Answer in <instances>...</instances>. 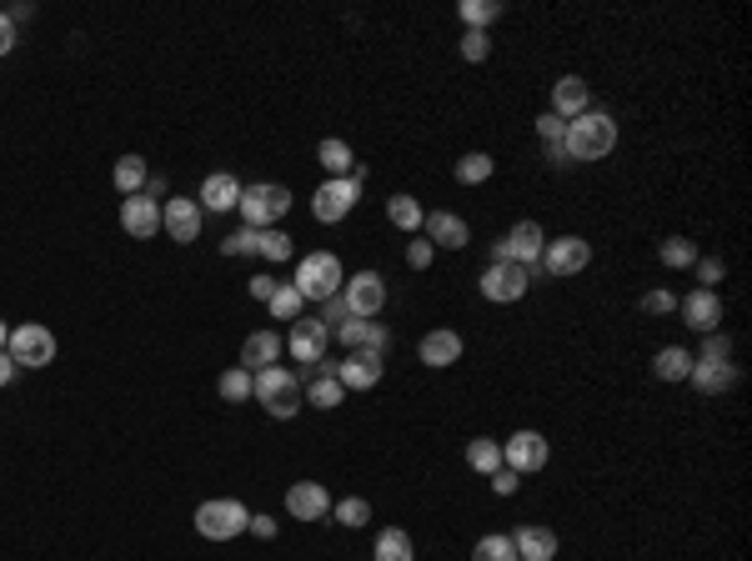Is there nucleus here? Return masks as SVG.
<instances>
[{
	"mask_svg": "<svg viewBox=\"0 0 752 561\" xmlns=\"http://www.w3.org/2000/svg\"><path fill=\"white\" fill-rule=\"evenodd\" d=\"M617 146V121L607 111H582L567 121V161H602Z\"/></svg>",
	"mask_w": 752,
	"mask_h": 561,
	"instance_id": "nucleus-1",
	"label": "nucleus"
},
{
	"mask_svg": "<svg viewBox=\"0 0 752 561\" xmlns=\"http://www.w3.org/2000/svg\"><path fill=\"white\" fill-rule=\"evenodd\" d=\"M251 396L271 411V416H296L301 406H306V391H301V376L296 371H281V366H266V371H256L251 376Z\"/></svg>",
	"mask_w": 752,
	"mask_h": 561,
	"instance_id": "nucleus-2",
	"label": "nucleus"
},
{
	"mask_svg": "<svg viewBox=\"0 0 752 561\" xmlns=\"http://www.w3.org/2000/svg\"><path fill=\"white\" fill-rule=\"evenodd\" d=\"M361 186H366V166H356V171H351V176H341V181H321V186H316V196H311V216H316L321 226H336V221L356 206Z\"/></svg>",
	"mask_w": 752,
	"mask_h": 561,
	"instance_id": "nucleus-3",
	"label": "nucleus"
},
{
	"mask_svg": "<svg viewBox=\"0 0 752 561\" xmlns=\"http://www.w3.org/2000/svg\"><path fill=\"white\" fill-rule=\"evenodd\" d=\"M341 261L331 256V251H316V256H306L301 266H296V291H301V301H331V296H341Z\"/></svg>",
	"mask_w": 752,
	"mask_h": 561,
	"instance_id": "nucleus-4",
	"label": "nucleus"
},
{
	"mask_svg": "<svg viewBox=\"0 0 752 561\" xmlns=\"http://www.w3.org/2000/svg\"><path fill=\"white\" fill-rule=\"evenodd\" d=\"M251 526V511L236 501V496H216V501H201L196 506V531L206 541H231Z\"/></svg>",
	"mask_w": 752,
	"mask_h": 561,
	"instance_id": "nucleus-5",
	"label": "nucleus"
},
{
	"mask_svg": "<svg viewBox=\"0 0 752 561\" xmlns=\"http://www.w3.org/2000/svg\"><path fill=\"white\" fill-rule=\"evenodd\" d=\"M241 221L251 226V231H266L271 221H281L286 211H291V191L286 186H266V181H256V186H241Z\"/></svg>",
	"mask_w": 752,
	"mask_h": 561,
	"instance_id": "nucleus-6",
	"label": "nucleus"
},
{
	"mask_svg": "<svg viewBox=\"0 0 752 561\" xmlns=\"http://www.w3.org/2000/svg\"><path fill=\"white\" fill-rule=\"evenodd\" d=\"M6 356H11L16 366H31V371H41V366H51V361H56V336H51L46 326H36V321H26V326H11Z\"/></svg>",
	"mask_w": 752,
	"mask_h": 561,
	"instance_id": "nucleus-7",
	"label": "nucleus"
},
{
	"mask_svg": "<svg viewBox=\"0 0 752 561\" xmlns=\"http://www.w3.org/2000/svg\"><path fill=\"white\" fill-rule=\"evenodd\" d=\"M341 306H346V316L371 321L376 311L387 306V281L376 276V271H356L351 281H341Z\"/></svg>",
	"mask_w": 752,
	"mask_h": 561,
	"instance_id": "nucleus-8",
	"label": "nucleus"
},
{
	"mask_svg": "<svg viewBox=\"0 0 752 561\" xmlns=\"http://www.w3.org/2000/svg\"><path fill=\"white\" fill-rule=\"evenodd\" d=\"M527 286H532V271H527V266H517V261H492V266L482 271V296H487V301H497V306L522 301V296H527Z\"/></svg>",
	"mask_w": 752,
	"mask_h": 561,
	"instance_id": "nucleus-9",
	"label": "nucleus"
},
{
	"mask_svg": "<svg viewBox=\"0 0 752 561\" xmlns=\"http://www.w3.org/2000/svg\"><path fill=\"white\" fill-rule=\"evenodd\" d=\"M547 276H577V271H587L592 266V246L582 241V236H562V241H547L542 246V261H537Z\"/></svg>",
	"mask_w": 752,
	"mask_h": 561,
	"instance_id": "nucleus-10",
	"label": "nucleus"
},
{
	"mask_svg": "<svg viewBox=\"0 0 752 561\" xmlns=\"http://www.w3.org/2000/svg\"><path fill=\"white\" fill-rule=\"evenodd\" d=\"M547 456H552V446H547V436H542V431H517V436H507V446H502V466H507V471H517V476L542 471V466H547Z\"/></svg>",
	"mask_w": 752,
	"mask_h": 561,
	"instance_id": "nucleus-11",
	"label": "nucleus"
},
{
	"mask_svg": "<svg viewBox=\"0 0 752 561\" xmlns=\"http://www.w3.org/2000/svg\"><path fill=\"white\" fill-rule=\"evenodd\" d=\"M326 346H331V326L326 321H291V336H286L291 361L316 366V361H326Z\"/></svg>",
	"mask_w": 752,
	"mask_h": 561,
	"instance_id": "nucleus-12",
	"label": "nucleus"
},
{
	"mask_svg": "<svg viewBox=\"0 0 752 561\" xmlns=\"http://www.w3.org/2000/svg\"><path fill=\"white\" fill-rule=\"evenodd\" d=\"M161 226H166V236L171 241H196L201 236V201H191V196H171L166 206H161Z\"/></svg>",
	"mask_w": 752,
	"mask_h": 561,
	"instance_id": "nucleus-13",
	"label": "nucleus"
},
{
	"mask_svg": "<svg viewBox=\"0 0 752 561\" xmlns=\"http://www.w3.org/2000/svg\"><path fill=\"white\" fill-rule=\"evenodd\" d=\"M346 351H376V356H387V346H392V331L387 326H376V321H341L336 331H331Z\"/></svg>",
	"mask_w": 752,
	"mask_h": 561,
	"instance_id": "nucleus-14",
	"label": "nucleus"
},
{
	"mask_svg": "<svg viewBox=\"0 0 752 561\" xmlns=\"http://www.w3.org/2000/svg\"><path fill=\"white\" fill-rule=\"evenodd\" d=\"M382 356L376 351H351L346 361H336V381L346 386V391H371L376 381H382Z\"/></svg>",
	"mask_w": 752,
	"mask_h": 561,
	"instance_id": "nucleus-15",
	"label": "nucleus"
},
{
	"mask_svg": "<svg viewBox=\"0 0 752 561\" xmlns=\"http://www.w3.org/2000/svg\"><path fill=\"white\" fill-rule=\"evenodd\" d=\"M121 226H126V236H136V241L156 236V231H161V201H151V196H126V201H121Z\"/></svg>",
	"mask_w": 752,
	"mask_h": 561,
	"instance_id": "nucleus-16",
	"label": "nucleus"
},
{
	"mask_svg": "<svg viewBox=\"0 0 752 561\" xmlns=\"http://www.w3.org/2000/svg\"><path fill=\"white\" fill-rule=\"evenodd\" d=\"M502 241H507V261H517V266H527V271L542 261V246H547V236H542L537 221H517Z\"/></svg>",
	"mask_w": 752,
	"mask_h": 561,
	"instance_id": "nucleus-17",
	"label": "nucleus"
},
{
	"mask_svg": "<svg viewBox=\"0 0 752 561\" xmlns=\"http://www.w3.org/2000/svg\"><path fill=\"white\" fill-rule=\"evenodd\" d=\"M286 511H291L296 521H321V516L331 511V496H326L321 481H296V486L286 491Z\"/></svg>",
	"mask_w": 752,
	"mask_h": 561,
	"instance_id": "nucleus-18",
	"label": "nucleus"
},
{
	"mask_svg": "<svg viewBox=\"0 0 752 561\" xmlns=\"http://www.w3.org/2000/svg\"><path fill=\"white\" fill-rule=\"evenodd\" d=\"M587 106H592V91H587L582 76H562V81L552 86V116H557V121H577Z\"/></svg>",
	"mask_w": 752,
	"mask_h": 561,
	"instance_id": "nucleus-19",
	"label": "nucleus"
},
{
	"mask_svg": "<svg viewBox=\"0 0 752 561\" xmlns=\"http://www.w3.org/2000/svg\"><path fill=\"white\" fill-rule=\"evenodd\" d=\"M677 311H682V316H687V326H692V331H702V336H712V331L722 326V296H717V291H692Z\"/></svg>",
	"mask_w": 752,
	"mask_h": 561,
	"instance_id": "nucleus-20",
	"label": "nucleus"
},
{
	"mask_svg": "<svg viewBox=\"0 0 752 561\" xmlns=\"http://www.w3.org/2000/svg\"><path fill=\"white\" fill-rule=\"evenodd\" d=\"M422 226H427V241H432V246H447V251H462V246L472 241V226H467L462 216H452V211H432Z\"/></svg>",
	"mask_w": 752,
	"mask_h": 561,
	"instance_id": "nucleus-21",
	"label": "nucleus"
},
{
	"mask_svg": "<svg viewBox=\"0 0 752 561\" xmlns=\"http://www.w3.org/2000/svg\"><path fill=\"white\" fill-rule=\"evenodd\" d=\"M687 381H692L702 396H722V391L737 386V366H732V361H692Z\"/></svg>",
	"mask_w": 752,
	"mask_h": 561,
	"instance_id": "nucleus-22",
	"label": "nucleus"
},
{
	"mask_svg": "<svg viewBox=\"0 0 752 561\" xmlns=\"http://www.w3.org/2000/svg\"><path fill=\"white\" fill-rule=\"evenodd\" d=\"M512 546H517V561H552L557 531L552 526H522V531H512Z\"/></svg>",
	"mask_w": 752,
	"mask_h": 561,
	"instance_id": "nucleus-23",
	"label": "nucleus"
},
{
	"mask_svg": "<svg viewBox=\"0 0 752 561\" xmlns=\"http://www.w3.org/2000/svg\"><path fill=\"white\" fill-rule=\"evenodd\" d=\"M276 361H281V336H276V331H251L246 346H241V366H246V371H266V366H276Z\"/></svg>",
	"mask_w": 752,
	"mask_h": 561,
	"instance_id": "nucleus-24",
	"label": "nucleus"
},
{
	"mask_svg": "<svg viewBox=\"0 0 752 561\" xmlns=\"http://www.w3.org/2000/svg\"><path fill=\"white\" fill-rule=\"evenodd\" d=\"M422 361L437 366V371H442V366H457V361H462V336H457V331H427V336H422Z\"/></svg>",
	"mask_w": 752,
	"mask_h": 561,
	"instance_id": "nucleus-25",
	"label": "nucleus"
},
{
	"mask_svg": "<svg viewBox=\"0 0 752 561\" xmlns=\"http://www.w3.org/2000/svg\"><path fill=\"white\" fill-rule=\"evenodd\" d=\"M201 201H206V211H236V201H241V181H236V176H226V171H216V176H206Z\"/></svg>",
	"mask_w": 752,
	"mask_h": 561,
	"instance_id": "nucleus-26",
	"label": "nucleus"
},
{
	"mask_svg": "<svg viewBox=\"0 0 752 561\" xmlns=\"http://www.w3.org/2000/svg\"><path fill=\"white\" fill-rule=\"evenodd\" d=\"M316 371H321V376H316V381L306 386V401H311V406H321V411H331V406H341V396H346V386L336 381V366H331V361H316Z\"/></svg>",
	"mask_w": 752,
	"mask_h": 561,
	"instance_id": "nucleus-27",
	"label": "nucleus"
},
{
	"mask_svg": "<svg viewBox=\"0 0 752 561\" xmlns=\"http://www.w3.org/2000/svg\"><path fill=\"white\" fill-rule=\"evenodd\" d=\"M111 181H116V191H121V196H141V191H146V181H151V171H146V161H141V156H121V161H116V171H111Z\"/></svg>",
	"mask_w": 752,
	"mask_h": 561,
	"instance_id": "nucleus-28",
	"label": "nucleus"
},
{
	"mask_svg": "<svg viewBox=\"0 0 752 561\" xmlns=\"http://www.w3.org/2000/svg\"><path fill=\"white\" fill-rule=\"evenodd\" d=\"M692 351H682V346H662L657 356H652V371H657V381H687V371H692Z\"/></svg>",
	"mask_w": 752,
	"mask_h": 561,
	"instance_id": "nucleus-29",
	"label": "nucleus"
},
{
	"mask_svg": "<svg viewBox=\"0 0 752 561\" xmlns=\"http://www.w3.org/2000/svg\"><path fill=\"white\" fill-rule=\"evenodd\" d=\"M376 561H412L417 551H412V536L402 531V526H387L382 536H376V551H371Z\"/></svg>",
	"mask_w": 752,
	"mask_h": 561,
	"instance_id": "nucleus-30",
	"label": "nucleus"
},
{
	"mask_svg": "<svg viewBox=\"0 0 752 561\" xmlns=\"http://www.w3.org/2000/svg\"><path fill=\"white\" fill-rule=\"evenodd\" d=\"M316 161L331 171V181H341V176H351V171H356V161H351V146H346V141H336V136H331V141H321Z\"/></svg>",
	"mask_w": 752,
	"mask_h": 561,
	"instance_id": "nucleus-31",
	"label": "nucleus"
},
{
	"mask_svg": "<svg viewBox=\"0 0 752 561\" xmlns=\"http://www.w3.org/2000/svg\"><path fill=\"white\" fill-rule=\"evenodd\" d=\"M492 171H497V161H492L487 151H467V156L457 161V181H462V186H482V181H492Z\"/></svg>",
	"mask_w": 752,
	"mask_h": 561,
	"instance_id": "nucleus-32",
	"label": "nucleus"
},
{
	"mask_svg": "<svg viewBox=\"0 0 752 561\" xmlns=\"http://www.w3.org/2000/svg\"><path fill=\"white\" fill-rule=\"evenodd\" d=\"M387 221H392L397 231H417V226L427 221V211L417 206V196H392V201H387Z\"/></svg>",
	"mask_w": 752,
	"mask_h": 561,
	"instance_id": "nucleus-33",
	"label": "nucleus"
},
{
	"mask_svg": "<svg viewBox=\"0 0 752 561\" xmlns=\"http://www.w3.org/2000/svg\"><path fill=\"white\" fill-rule=\"evenodd\" d=\"M467 466H472V471H482V476H492V471L502 466V446H497L492 436L467 441Z\"/></svg>",
	"mask_w": 752,
	"mask_h": 561,
	"instance_id": "nucleus-34",
	"label": "nucleus"
},
{
	"mask_svg": "<svg viewBox=\"0 0 752 561\" xmlns=\"http://www.w3.org/2000/svg\"><path fill=\"white\" fill-rule=\"evenodd\" d=\"M657 256H662V266H667V271H682V266H697V246H692L687 236H667V241L657 246Z\"/></svg>",
	"mask_w": 752,
	"mask_h": 561,
	"instance_id": "nucleus-35",
	"label": "nucleus"
},
{
	"mask_svg": "<svg viewBox=\"0 0 752 561\" xmlns=\"http://www.w3.org/2000/svg\"><path fill=\"white\" fill-rule=\"evenodd\" d=\"M266 306H271L276 321H301V306H306V301H301V291L286 281V286H276V296H271Z\"/></svg>",
	"mask_w": 752,
	"mask_h": 561,
	"instance_id": "nucleus-36",
	"label": "nucleus"
},
{
	"mask_svg": "<svg viewBox=\"0 0 752 561\" xmlns=\"http://www.w3.org/2000/svg\"><path fill=\"white\" fill-rule=\"evenodd\" d=\"M472 561H517V546H512V536H482L472 546Z\"/></svg>",
	"mask_w": 752,
	"mask_h": 561,
	"instance_id": "nucleus-37",
	"label": "nucleus"
},
{
	"mask_svg": "<svg viewBox=\"0 0 752 561\" xmlns=\"http://www.w3.org/2000/svg\"><path fill=\"white\" fill-rule=\"evenodd\" d=\"M497 16H502V6H497V0H462V21H467L472 31H487Z\"/></svg>",
	"mask_w": 752,
	"mask_h": 561,
	"instance_id": "nucleus-38",
	"label": "nucleus"
},
{
	"mask_svg": "<svg viewBox=\"0 0 752 561\" xmlns=\"http://www.w3.org/2000/svg\"><path fill=\"white\" fill-rule=\"evenodd\" d=\"M537 136H542V151H567V121H557L552 111L537 116Z\"/></svg>",
	"mask_w": 752,
	"mask_h": 561,
	"instance_id": "nucleus-39",
	"label": "nucleus"
},
{
	"mask_svg": "<svg viewBox=\"0 0 752 561\" xmlns=\"http://www.w3.org/2000/svg\"><path fill=\"white\" fill-rule=\"evenodd\" d=\"M221 256H261V231L241 226L236 236H226V241H221Z\"/></svg>",
	"mask_w": 752,
	"mask_h": 561,
	"instance_id": "nucleus-40",
	"label": "nucleus"
},
{
	"mask_svg": "<svg viewBox=\"0 0 752 561\" xmlns=\"http://www.w3.org/2000/svg\"><path fill=\"white\" fill-rule=\"evenodd\" d=\"M331 516H336L341 526H366V521H371V506H366L361 496H346V501L331 506Z\"/></svg>",
	"mask_w": 752,
	"mask_h": 561,
	"instance_id": "nucleus-41",
	"label": "nucleus"
},
{
	"mask_svg": "<svg viewBox=\"0 0 752 561\" xmlns=\"http://www.w3.org/2000/svg\"><path fill=\"white\" fill-rule=\"evenodd\" d=\"M246 396H251V371H246V366L226 371V376H221V401H246Z\"/></svg>",
	"mask_w": 752,
	"mask_h": 561,
	"instance_id": "nucleus-42",
	"label": "nucleus"
},
{
	"mask_svg": "<svg viewBox=\"0 0 752 561\" xmlns=\"http://www.w3.org/2000/svg\"><path fill=\"white\" fill-rule=\"evenodd\" d=\"M487 56H492V36H487V31H467V36H462V61L477 66V61H487Z\"/></svg>",
	"mask_w": 752,
	"mask_h": 561,
	"instance_id": "nucleus-43",
	"label": "nucleus"
},
{
	"mask_svg": "<svg viewBox=\"0 0 752 561\" xmlns=\"http://www.w3.org/2000/svg\"><path fill=\"white\" fill-rule=\"evenodd\" d=\"M261 256L266 261H286L291 256V236L286 231H261Z\"/></svg>",
	"mask_w": 752,
	"mask_h": 561,
	"instance_id": "nucleus-44",
	"label": "nucleus"
},
{
	"mask_svg": "<svg viewBox=\"0 0 752 561\" xmlns=\"http://www.w3.org/2000/svg\"><path fill=\"white\" fill-rule=\"evenodd\" d=\"M722 281V261L717 256H697V291H717Z\"/></svg>",
	"mask_w": 752,
	"mask_h": 561,
	"instance_id": "nucleus-45",
	"label": "nucleus"
},
{
	"mask_svg": "<svg viewBox=\"0 0 752 561\" xmlns=\"http://www.w3.org/2000/svg\"><path fill=\"white\" fill-rule=\"evenodd\" d=\"M432 256H437V246H432V241H412V246H407V266H412V271H427V266H432Z\"/></svg>",
	"mask_w": 752,
	"mask_h": 561,
	"instance_id": "nucleus-46",
	"label": "nucleus"
},
{
	"mask_svg": "<svg viewBox=\"0 0 752 561\" xmlns=\"http://www.w3.org/2000/svg\"><path fill=\"white\" fill-rule=\"evenodd\" d=\"M642 311L667 316V311H677V296H672V291H647V296H642Z\"/></svg>",
	"mask_w": 752,
	"mask_h": 561,
	"instance_id": "nucleus-47",
	"label": "nucleus"
},
{
	"mask_svg": "<svg viewBox=\"0 0 752 561\" xmlns=\"http://www.w3.org/2000/svg\"><path fill=\"white\" fill-rule=\"evenodd\" d=\"M727 356H732V341H727V336H717V331H712V336H707V341H702V361H727Z\"/></svg>",
	"mask_w": 752,
	"mask_h": 561,
	"instance_id": "nucleus-48",
	"label": "nucleus"
},
{
	"mask_svg": "<svg viewBox=\"0 0 752 561\" xmlns=\"http://www.w3.org/2000/svg\"><path fill=\"white\" fill-rule=\"evenodd\" d=\"M517 481H522V476H517V471H507V466H497V471H492V491H497V496H512V491H517Z\"/></svg>",
	"mask_w": 752,
	"mask_h": 561,
	"instance_id": "nucleus-49",
	"label": "nucleus"
},
{
	"mask_svg": "<svg viewBox=\"0 0 752 561\" xmlns=\"http://www.w3.org/2000/svg\"><path fill=\"white\" fill-rule=\"evenodd\" d=\"M11 51H16V21L0 11V56H11Z\"/></svg>",
	"mask_w": 752,
	"mask_h": 561,
	"instance_id": "nucleus-50",
	"label": "nucleus"
},
{
	"mask_svg": "<svg viewBox=\"0 0 752 561\" xmlns=\"http://www.w3.org/2000/svg\"><path fill=\"white\" fill-rule=\"evenodd\" d=\"M251 296H256V301H271V296H276V281H271V276H251Z\"/></svg>",
	"mask_w": 752,
	"mask_h": 561,
	"instance_id": "nucleus-51",
	"label": "nucleus"
},
{
	"mask_svg": "<svg viewBox=\"0 0 752 561\" xmlns=\"http://www.w3.org/2000/svg\"><path fill=\"white\" fill-rule=\"evenodd\" d=\"M321 316H326V321H336V326H341V321H351V316H346V306H341V296L321 301Z\"/></svg>",
	"mask_w": 752,
	"mask_h": 561,
	"instance_id": "nucleus-52",
	"label": "nucleus"
},
{
	"mask_svg": "<svg viewBox=\"0 0 752 561\" xmlns=\"http://www.w3.org/2000/svg\"><path fill=\"white\" fill-rule=\"evenodd\" d=\"M246 531H256L261 541H271V536H276V516H251V526H246Z\"/></svg>",
	"mask_w": 752,
	"mask_h": 561,
	"instance_id": "nucleus-53",
	"label": "nucleus"
},
{
	"mask_svg": "<svg viewBox=\"0 0 752 561\" xmlns=\"http://www.w3.org/2000/svg\"><path fill=\"white\" fill-rule=\"evenodd\" d=\"M16 371H21V366H16L6 351H0V386H11V381H16Z\"/></svg>",
	"mask_w": 752,
	"mask_h": 561,
	"instance_id": "nucleus-54",
	"label": "nucleus"
},
{
	"mask_svg": "<svg viewBox=\"0 0 752 561\" xmlns=\"http://www.w3.org/2000/svg\"><path fill=\"white\" fill-rule=\"evenodd\" d=\"M6 341H11V326H6V321H0V351H6Z\"/></svg>",
	"mask_w": 752,
	"mask_h": 561,
	"instance_id": "nucleus-55",
	"label": "nucleus"
}]
</instances>
